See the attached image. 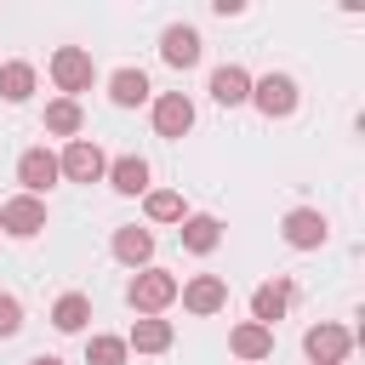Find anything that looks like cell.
Returning <instances> with one entry per match:
<instances>
[{"label": "cell", "instance_id": "8fae6325", "mask_svg": "<svg viewBox=\"0 0 365 365\" xmlns=\"http://www.w3.org/2000/svg\"><path fill=\"white\" fill-rule=\"evenodd\" d=\"M160 57H165L171 68H194V63H200V34H194L188 23H171V29L160 34Z\"/></svg>", "mask_w": 365, "mask_h": 365}, {"label": "cell", "instance_id": "6da1fadb", "mask_svg": "<svg viewBox=\"0 0 365 365\" xmlns=\"http://www.w3.org/2000/svg\"><path fill=\"white\" fill-rule=\"evenodd\" d=\"M125 297H131V308H137V314H160V308H171V302H177V274H165V268H137Z\"/></svg>", "mask_w": 365, "mask_h": 365}, {"label": "cell", "instance_id": "ac0fdd59", "mask_svg": "<svg viewBox=\"0 0 365 365\" xmlns=\"http://www.w3.org/2000/svg\"><path fill=\"white\" fill-rule=\"evenodd\" d=\"M148 91H154V86H148V74H143V68H120V74L108 80V97H114L120 108H137V103H148Z\"/></svg>", "mask_w": 365, "mask_h": 365}, {"label": "cell", "instance_id": "4fadbf2b", "mask_svg": "<svg viewBox=\"0 0 365 365\" xmlns=\"http://www.w3.org/2000/svg\"><path fill=\"white\" fill-rule=\"evenodd\" d=\"M125 348H137V354H165V348H171V319H160V314H143V319L131 325Z\"/></svg>", "mask_w": 365, "mask_h": 365}, {"label": "cell", "instance_id": "2e32d148", "mask_svg": "<svg viewBox=\"0 0 365 365\" xmlns=\"http://www.w3.org/2000/svg\"><path fill=\"white\" fill-rule=\"evenodd\" d=\"M285 302H291V285H285V279H274V285H257V291H251V319L274 331V319L285 314Z\"/></svg>", "mask_w": 365, "mask_h": 365}, {"label": "cell", "instance_id": "9a60e30c", "mask_svg": "<svg viewBox=\"0 0 365 365\" xmlns=\"http://www.w3.org/2000/svg\"><path fill=\"white\" fill-rule=\"evenodd\" d=\"M114 257H120L125 268H148V257H154V234L137 228V222L120 228V234H114Z\"/></svg>", "mask_w": 365, "mask_h": 365}, {"label": "cell", "instance_id": "cb8c5ba5", "mask_svg": "<svg viewBox=\"0 0 365 365\" xmlns=\"http://www.w3.org/2000/svg\"><path fill=\"white\" fill-rule=\"evenodd\" d=\"M125 336H91L86 342V365H125Z\"/></svg>", "mask_w": 365, "mask_h": 365}, {"label": "cell", "instance_id": "484cf974", "mask_svg": "<svg viewBox=\"0 0 365 365\" xmlns=\"http://www.w3.org/2000/svg\"><path fill=\"white\" fill-rule=\"evenodd\" d=\"M29 365H63V359H57V354H40V359H29Z\"/></svg>", "mask_w": 365, "mask_h": 365}, {"label": "cell", "instance_id": "5b68a950", "mask_svg": "<svg viewBox=\"0 0 365 365\" xmlns=\"http://www.w3.org/2000/svg\"><path fill=\"white\" fill-rule=\"evenodd\" d=\"M0 228H6L11 240H34V234L46 228V200H34V194H11V200L0 205Z\"/></svg>", "mask_w": 365, "mask_h": 365}, {"label": "cell", "instance_id": "603a6c76", "mask_svg": "<svg viewBox=\"0 0 365 365\" xmlns=\"http://www.w3.org/2000/svg\"><path fill=\"white\" fill-rule=\"evenodd\" d=\"M143 211H148V222H182V217H188V211H182V194H171V188H148Z\"/></svg>", "mask_w": 365, "mask_h": 365}, {"label": "cell", "instance_id": "7402d4cb", "mask_svg": "<svg viewBox=\"0 0 365 365\" xmlns=\"http://www.w3.org/2000/svg\"><path fill=\"white\" fill-rule=\"evenodd\" d=\"M86 125V114H80V103L74 97H57V103H46V131H57V137H74Z\"/></svg>", "mask_w": 365, "mask_h": 365}, {"label": "cell", "instance_id": "e0dca14e", "mask_svg": "<svg viewBox=\"0 0 365 365\" xmlns=\"http://www.w3.org/2000/svg\"><path fill=\"white\" fill-rule=\"evenodd\" d=\"M228 348H234L240 359H268V354H274V331H268V325H257V319H245V325H234Z\"/></svg>", "mask_w": 365, "mask_h": 365}, {"label": "cell", "instance_id": "9c48e42d", "mask_svg": "<svg viewBox=\"0 0 365 365\" xmlns=\"http://www.w3.org/2000/svg\"><path fill=\"white\" fill-rule=\"evenodd\" d=\"M188 125H194V103H188L182 91L154 97V131H160V137H188Z\"/></svg>", "mask_w": 365, "mask_h": 365}, {"label": "cell", "instance_id": "5bb4252c", "mask_svg": "<svg viewBox=\"0 0 365 365\" xmlns=\"http://www.w3.org/2000/svg\"><path fill=\"white\" fill-rule=\"evenodd\" d=\"M103 177L114 182V194H148V160H137V154H120Z\"/></svg>", "mask_w": 365, "mask_h": 365}, {"label": "cell", "instance_id": "7a4b0ae2", "mask_svg": "<svg viewBox=\"0 0 365 365\" xmlns=\"http://www.w3.org/2000/svg\"><path fill=\"white\" fill-rule=\"evenodd\" d=\"M51 80H57V91H86L91 80H97V63H91V51H80V46H57L51 51Z\"/></svg>", "mask_w": 365, "mask_h": 365}, {"label": "cell", "instance_id": "8992f818", "mask_svg": "<svg viewBox=\"0 0 365 365\" xmlns=\"http://www.w3.org/2000/svg\"><path fill=\"white\" fill-rule=\"evenodd\" d=\"M57 171L68 177V182H97L103 171H108V160H103V148L97 143H86V137H74L63 154H57Z\"/></svg>", "mask_w": 365, "mask_h": 365}, {"label": "cell", "instance_id": "d6986e66", "mask_svg": "<svg viewBox=\"0 0 365 365\" xmlns=\"http://www.w3.org/2000/svg\"><path fill=\"white\" fill-rule=\"evenodd\" d=\"M182 245H188L194 257L217 251V245H222V222H217V217H182Z\"/></svg>", "mask_w": 365, "mask_h": 365}, {"label": "cell", "instance_id": "277c9868", "mask_svg": "<svg viewBox=\"0 0 365 365\" xmlns=\"http://www.w3.org/2000/svg\"><path fill=\"white\" fill-rule=\"evenodd\" d=\"M251 103L268 120H285V114H297V80L291 74H262V80H251Z\"/></svg>", "mask_w": 365, "mask_h": 365}, {"label": "cell", "instance_id": "44dd1931", "mask_svg": "<svg viewBox=\"0 0 365 365\" xmlns=\"http://www.w3.org/2000/svg\"><path fill=\"white\" fill-rule=\"evenodd\" d=\"M0 97L6 103H29L34 97V63H6L0 68Z\"/></svg>", "mask_w": 365, "mask_h": 365}, {"label": "cell", "instance_id": "52a82bcc", "mask_svg": "<svg viewBox=\"0 0 365 365\" xmlns=\"http://www.w3.org/2000/svg\"><path fill=\"white\" fill-rule=\"evenodd\" d=\"M57 177H63V171H57V154H51V148H29V154L17 160V182H23V194H34V200H40Z\"/></svg>", "mask_w": 365, "mask_h": 365}, {"label": "cell", "instance_id": "ffe728a7", "mask_svg": "<svg viewBox=\"0 0 365 365\" xmlns=\"http://www.w3.org/2000/svg\"><path fill=\"white\" fill-rule=\"evenodd\" d=\"M86 319H91V302H86L80 291H63V297L51 302V325H57V331H86Z\"/></svg>", "mask_w": 365, "mask_h": 365}, {"label": "cell", "instance_id": "30bf717a", "mask_svg": "<svg viewBox=\"0 0 365 365\" xmlns=\"http://www.w3.org/2000/svg\"><path fill=\"white\" fill-rule=\"evenodd\" d=\"M177 297H182L188 314H217V308L228 302V285H222L217 274H194L188 285H177Z\"/></svg>", "mask_w": 365, "mask_h": 365}, {"label": "cell", "instance_id": "7c38bea8", "mask_svg": "<svg viewBox=\"0 0 365 365\" xmlns=\"http://www.w3.org/2000/svg\"><path fill=\"white\" fill-rule=\"evenodd\" d=\"M211 97H217L222 108H240V103H251V74H245L240 63H222V68L211 74Z\"/></svg>", "mask_w": 365, "mask_h": 365}, {"label": "cell", "instance_id": "ba28073f", "mask_svg": "<svg viewBox=\"0 0 365 365\" xmlns=\"http://www.w3.org/2000/svg\"><path fill=\"white\" fill-rule=\"evenodd\" d=\"M325 217L314 211V205H297V211H285V245H297V251H319L325 245Z\"/></svg>", "mask_w": 365, "mask_h": 365}, {"label": "cell", "instance_id": "d4e9b609", "mask_svg": "<svg viewBox=\"0 0 365 365\" xmlns=\"http://www.w3.org/2000/svg\"><path fill=\"white\" fill-rule=\"evenodd\" d=\"M23 331V302L11 291H0V336H17Z\"/></svg>", "mask_w": 365, "mask_h": 365}, {"label": "cell", "instance_id": "3957f363", "mask_svg": "<svg viewBox=\"0 0 365 365\" xmlns=\"http://www.w3.org/2000/svg\"><path fill=\"white\" fill-rule=\"evenodd\" d=\"M302 348H308V359H314V365H342V359H348V348H354V331H348V325L319 319V325H308Z\"/></svg>", "mask_w": 365, "mask_h": 365}]
</instances>
